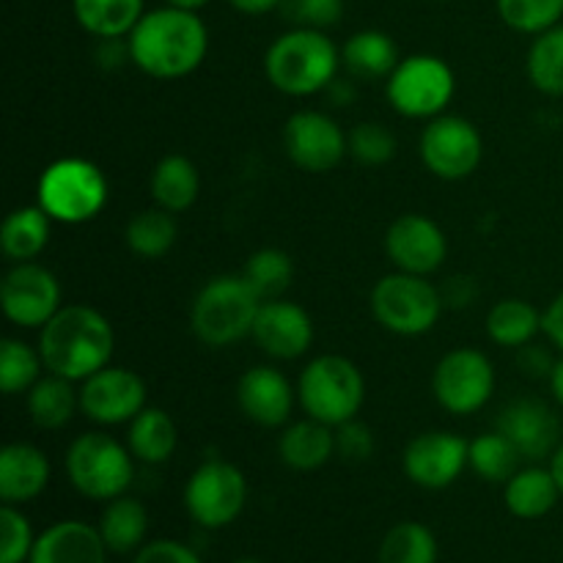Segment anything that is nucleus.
I'll return each instance as SVG.
<instances>
[{
  "label": "nucleus",
  "instance_id": "f257e3e1",
  "mask_svg": "<svg viewBox=\"0 0 563 563\" xmlns=\"http://www.w3.org/2000/svg\"><path fill=\"white\" fill-rule=\"evenodd\" d=\"M126 42L132 64L154 80H179L192 75L209 53L207 22L198 11L168 3L146 11Z\"/></svg>",
  "mask_w": 563,
  "mask_h": 563
},
{
  "label": "nucleus",
  "instance_id": "f03ea898",
  "mask_svg": "<svg viewBox=\"0 0 563 563\" xmlns=\"http://www.w3.org/2000/svg\"><path fill=\"white\" fill-rule=\"evenodd\" d=\"M38 352L49 374L82 383L113 361V324L97 308L69 302L38 330Z\"/></svg>",
  "mask_w": 563,
  "mask_h": 563
},
{
  "label": "nucleus",
  "instance_id": "7ed1b4c3",
  "mask_svg": "<svg viewBox=\"0 0 563 563\" xmlns=\"http://www.w3.org/2000/svg\"><path fill=\"white\" fill-rule=\"evenodd\" d=\"M341 69V49L317 27H291L264 53V75L286 97H313L333 86Z\"/></svg>",
  "mask_w": 563,
  "mask_h": 563
},
{
  "label": "nucleus",
  "instance_id": "20e7f679",
  "mask_svg": "<svg viewBox=\"0 0 563 563\" xmlns=\"http://www.w3.org/2000/svg\"><path fill=\"white\" fill-rule=\"evenodd\" d=\"M262 297L245 280V275H218L207 280L192 297L190 330L201 344L212 350L240 344L253 333Z\"/></svg>",
  "mask_w": 563,
  "mask_h": 563
},
{
  "label": "nucleus",
  "instance_id": "39448f33",
  "mask_svg": "<svg viewBox=\"0 0 563 563\" xmlns=\"http://www.w3.org/2000/svg\"><path fill=\"white\" fill-rule=\"evenodd\" d=\"M110 198L104 170L86 157H60L42 170L36 203L64 225H82L97 218Z\"/></svg>",
  "mask_w": 563,
  "mask_h": 563
},
{
  "label": "nucleus",
  "instance_id": "423d86ee",
  "mask_svg": "<svg viewBox=\"0 0 563 563\" xmlns=\"http://www.w3.org/2000/svg\"><path fill=\"white\" fill-rule=\"evenodd\" d=\"M297 401L308 418H317L335 429L357 418L366 401V379L350 357L319 355L300 372Z\"/></svg>",
  "mask_w": 563,
  "mask_h": 563
},
{
  "label": "nucleus",
  "instance_id": "0eeeda50",
  "mask_svg": "<svg viewBox=\"0 0 563 563\" xmlns=\"http://www.w3.org/2000/svg\"><path fill=\"white\" fill-rule=\"evenodd\" d=\"M368 306L379 328L401 339H416L432 333L443 317L445 300L443 291L423 275L394 269L374 284Z\"/></svg>",
  "mask_w": 563,
  "mask_h": 563
},
{
  "label": "nucleus",
  "instance_id": "6e6552de",
  "mask_svg": "<svg viewBox=\"0 0 563 563\" xmlns=\"http://www.w3.org/2000/svg\"><path fill=\"white\" fill-rule=\"evenodd\" d=\"M66 476L71 487L88 500L121 498L135 478V456L104 432H86L75 438L66 451Z\"/></svg>",
  "mask_w": 563,
  "mask_h": 563
},
{
  "label": "nucleus",
  "instance_id": "1a4fd4ad",
  "mask_svg": "<svg viewBox=\"0 0 563 563\" xmlns=\"http://www.w3.org/2000/svg\"><path fill=\"white\" fill-rule=\"evenodd\" d=\"M456 93L454 69L440 55L418 53L399 60L385 80L388 104L405 119H438Z\"/></svg>",
  "mask_w": 563,
  "mask_h": 563
},
{
  "label": "nucleus",
  "instance_id": "9d476101",
  "mask_svg": "<svg viewBox=\"0 0 563 563\" xmlns=\"http://www.w3.org/2000/svg\"><path fill=\"white\" fill-rule=\"evenodd\" d=\"M495 366L476 346L445 352L432 372L434 401L451 416H473L484 410L495 394Z\"/></svg>",
  "mask_w": 563,
  "mask_h": 563
},
{
  "label": "nucleus",
  "instance_id": "9b49d317",
  "mask_svg": "<svg viewBox=\"0 0 563 563\" xmlns=\"http://www.w3.org/2000/svg\"><path fill=\"white\" fill-rule=\"evenodd\" d=\"M247 504V478L225 460H207L190 473L185 484V509L196 526L225 528L242 515Z\"/></svg>",
  "mask_w": 563,
  "mask_h": 563
},
{
  "label": "nucleus",
  "instance_id": "f8f14e48",
  "mask_svg": "<svg viewBox=\"0 0 563 563\" xmlns=\"http://www.w3.org/2000/svg\"><path fill=\"white\" fill-rule=\"evenodd\" d=\"M423 165L443 181H462L478 170L484 159V137L471 119L443 113L421 132Z\"/></svg>",
  "mask_w": 563,
  "mask_h": 563
},
{
  "label": "nucleus",
  "instance_id": "ddd939ff",
  "mask_svg": "<svg viewBox=\"0 0 563 563\" xmlns=\"http://www.w3.org/2000/svg\"><path fill=\"white\" fill-rule=\"evenodd\" d=\"M0 308L16 328L42 330L64 308L58 278L38 262L14 264L0 284Z\"/></svg>",
  "mask_w": 563,
  "mask_h": 563
},
{
  "label": "nucleus",
  "instance_id": "4468645a",
  "mask_svg": "<svg viewBox=\"0 0 563 563\" xmlns=\"http://www.w3.org/2000/svg\"><path fill=\"white\" fill-rule=\"evenodd\" d=\"M284 152L306 174H328L350 154V135L322 110H297L284 124Z\"/></svg>",
  "mask_w": 563,
  "mask_h": 563
},
{
  "label": "nucleus",
  "instance_id": "2eb2a0df",
  "mask_svg": "<svg viewBox=\"0 0 563 563\" xmlns=\"http://www.w3.org/2000/svg\"><path fill=\"white\" fill-rule=\"evenodd\" d=\"M146 405V383L124 366H104L80 383V412L99 427L130 423Z\"/></svg>",
  "mask_w": 563,
  "mask_h": 563
},
{
  "label": "nucleus",
  "instance_id": "dca6fc26",
  "mask_svg": "<svg viewBox=\"0 0 563 563\" xmlns=\"http://www.w3.org/2000/svg\"><path fill=\"white\" fill-rule=\"evenodd\" d=\"M385 256L399 273L429 278L449 258V236L429 214L405 212L385 231Z\"/></svg>",
  "mask_w": 563,
  "mask_h": 563
},
{
  "label": "nucleus",
  "instance_id": "f3484780",
  "mask_svg": "<svg viewBox=\"0 0 563 563\" xmlns=\"http://www.w3.org/2000/svg\"><path fill=\"white\" fill-rule=\"evenodd\" d=\"M471 443L454 432H423L405 449V476L416 487L445 489L465 473Z\"/></svg>",
  "mask_w": 563,
  "mask_h": 563
},
{
  "label": "nucleus",
  "instance_id": "a211bd4d",
  "mask_svg": "<svg viewBox=\"0 0 563 563\" xmlns=\"http://www.w3.org/2000/svg\"><path fill=\"white\" fill-rule=\"evenodd\" d=\"M495 429L517 449V454L528 462H542L555 454L561 445V421L553 407L542 399H522L509 401L500 410Z\"/></svg>",
  "mask_w": 563,
  "mask_h": 563
},
{
  "label": "nucleus",
  "instance_id": "6ab92c4d",
  "mask_svg": "<svg viewBox=\"0 0 563 563\" xmlns=\"http://www.w3.org/2000/svg\"><path fill=\"white\" fill-rule=\"evenodd\" d=\"M251 339L273 361H297L313 344V319L300 302L284 297L264 300Z\"/></svg>",
  "mask_w": 563,
  "mask_h": 563
},
{
  "label": "nucleus",
  "instance_id": "aec40b11",
  "mask_svg": "<svg viewBox=\"0 0 563 563\" xmlns=\"http://www.w3.org/2000/svg\"><path fill=\"white\" fill-rule=\"evenodd\" d=\"M297 388L280 368L253 366L236 383V405L242 416L264 429H280L295 410Z\"/></svg>",
  "mask_w": 563,
  "mask_h": 563
},
{
  "label": "nucleus",
  "instance_id": "412c9836",
  "mask_svg": "<svg viewBox=\"0 0 563 563\" xmlns=\"http://www.w3.org/2000/svg\"><path fill=\"white\" fill-rule=\"evenodd\" d=\"M108 544L97 526L60 520L38 533L27 563H108Z\"/></svg>",
  "mask_w": 563,
  "mask_h": 563
},
{
  "label": "nucleus",
  "instance_id": "4be33fe9",
  "mask_svg": "<svg viewBox=\"0 0 563 563\" xmlns=\"http://www.w3.org/2000/svg\"><path fill=\"white\" fill-rule=\"evenodd\" d=\"M49 484V460L33 443H9L0 451V498L9 506L36 500Z\"/></svg>",
  "mask_w": 563,
  "mask_h": 563
},
{
  "label": "nucleus",
  "instance_id": "5701e85b",
  "mask_svg": "<svg viewBox=\"0 0 563 563\" xmlns=\"http://www.w3.org/2000/svg\"><path fill=\"white\" fill-rule=\"evenodd\" d=\"M335 454V429L317 418L286 423L278 438V456L297 473L319 471Z\"/></svg>",
  "mask_w": 563,
  "mask_h": 563
},
{
  "label": "nucleus",
  "instance_id": "b1692460",
  "mask_svg": "<svg viewBox=\"0 0 563 563\" xmlns=\"http://www.w3.org/2000/svg\"><path fill=\"white\" fill-rule=\"evenodd\" d=\"M179 445V427L163 407H143L126 423V449L143 465H165Z\"/></svg>",
  "mask_w": 563,
  "mask_h": 563
},
{
  "label": "nucleus",
  "instance_id": "393cba45",
  "mask_svg": "<svg viewBox=\"0 0 563 563\" xmlns=\"http://www.w3.org/2000/svg\"><path fill=\"white\" fill-rule=\"evenodd\" d=\"M148 192L154 198V207H163L174 214L187 212L201 196V174L185 154H165L154 165Z\"/></svg>",
  "mask_w": 563,
  "mask_h": 563
},
{
  "label": "nucleus",
  "instance_id": "a878e982",
  "mask_svg": "<svg viewBox=\"0 0 563 563\" xmlns=\"http://www.w3.org/2000/svg\"><path fill=\"white\" fill-rule=\"evenodd\" d=\"M399 60V47L394 38L374 27L352 33L341 47V66L357 80H388Z\"/></svg>",
  "mask_w": 563,
  "mask_h": 563
},
{
  "label": "nucleus",
  "instance_id": "bb28decb",
  "mask_svg": "<svg viewBox=\"0 0 563 563\" xmlns=\"http://www.w3.org/2000/svg\"><path fill=\"white\" fill-rule=\"evenodd\" d=\"M53 223L55 220L38 203L14 209L0 229V251L11 264L36 262V256H42L49 245Z\"/></svg>",
  "mask_w": 563,
  "mask_h": 563
},
{
  "label": "nucleus",
  "instance_id": "cd10ccee",
  "mask_svg": "<svg viewBox=\"0 0 563 563\" xmlns=\"http://www.w3.org/2000/svg\"><path fill=\"white\" fill-rule=\"evenodd\" d=\"M27 416L33 427L44 432H58L80 412V388L58 374H44L36 385L25 394Z\"/></svg>",
  "mask_w": 563,
  "mask_h": 563
},
{
  "label": "nucleus",
  "instance_id": "c85d7f7f",
  "mask_svg": "<svg viewBox=\"0 0 563 563\" xmlns=\"http://www.w3.org/2000/svg\"><path fill=\"white\" fill-rule=\"evenodd\" d=\"M561 498V487L550 467H522L506 482V509L520 520H542L555 509Z\"/></svg>",
  "mask_w": 563,
  "mask_h": 563
},
{
  "label": "nucleus",
  "instance_id": "c756f323",
  "mask_svg": "<svg viewBox=\"0 0 563 563\" xmlns=\"http://www.w3.org/2000/svg\"><path fill=\"white\" fill-rule=\"evenodd\" d=\"M77 25L93 38H126L146 14V0H71Z\"/></svg>",
  "mask_w": 563,
  "mask_h": 563
},
{
  "label": "nucleus",
  "instance_id": "7c9ffc66",
  "mask_svg": "<svg viewBox=\"0 0 563 563\" xmlns=\"http://www.w3.org/2000/svg\"><path fill=\"white\" fill-rule=\"evenodd\" d=\"M97 528L110 553H137L143 548V542H146L148 511L141 500L130 498V495H121V498H113L104 504Z\"/></svg>",
  "mask_w": 563,
  "mask_h": 563
},
{
  "label": "nucleus",
  "instance_id": "2f4dec72",
  "mask_svg": "<svg viewBox=\"0 0 563 563\" xmlns=\"http://www.w3.org/2000/svg\"><path fill=\"white\" fill-rule=\"evenodd\" d=\"M542 333V311L522 297L498 300L487 313V335L498 346L522 350Z\"/></svg>",
  "mask_w": 563,
  "mask_h": 563
},
{
  "label": "nucleus",
  "instance_id": "473e14b6",
  "mask_svg": "<svg viewBox=\"0 0 563 563\" xmlns=\"http://www.w3.org/2000/svg\"><path fill=\"white\" fill-rule=\"evenodd\" d=\"M179 240V223L176 214L163 207L141 209L132 214L124 225V242L135 256L141 258H163L174 251Z\"/></svg>",
  "mask_w": 563,
  "mask_h": 563
},
{
  "label": "nucleus",
  "instance_id": "72a5a7b5",
  "mask_svg": "<svg viewBox=\"0 0 563 563\" xmlns=\"http://www.w3.org/2000/svg\"><path fill=\"white\" fill-rule=\"evenodd\" d=\"M528 80L548 97H563V22L533 36L526 58Z\"/></svg>",
  "mask_w": 563,
  "mask_h": 563
},
{
  "label": "nucleus",
  "instance_id": "f704fd0d",
  "mask_svg": "<svg viewBox=\"0 0 563 563\" xmlns=\"http://www.w3.org/2000/svg\"><path fill=\"white\" fill-rule=\"evenodd\" d=\"M42 352L20 339L0 341V390L5 396H22L42 379Z\"/></svg>",
  "mask_w": 563,
  "mask_h": 563
},
{
  "label": "nucleus",
  "instance_id": "c9c22d12",
  "mask_svg": "<svg viewBox=\"0 0 563 563\" xmlns=\"http://www.w3.org/2000/svg\"><path fill=\"white\" fill-rule=\"evenodd\" d=\"M438 539L423 522H399L379 544V563H438Z\"/></svg>",
  "mask_w": 563,
  "mask_h": 563
},
{
  "label": "nucleus",
  "instance_id": "e433bc0d",
  "mask_svg": "<svg viewBox=\"0 0 563 563\" xmlns=\"http://www.w3.org/2000/svg\"><path fill=\"white\" fill-rule=\"evenodd\" d=\"M522 456L517 454L515 445L495 429L489 434H478L471 440V456H467V467L476 473L478 478L493 484H506L517 473Z\"/></svg>",
  "mask_w": 563,
  "mask_h": 563
},
{
  "label": "nucleus",
  "instance_id": "4c0bfd02",
  "mask_svg": "<svg viewBox=\"0 0 563 563\" xmlns=\"http://www.w3.org/2000/svg\"><path fill=\"white\" fill-rule=\"evenodd\" d=\"M242 275L262 300H275V297H284V291L295 280V262L280 247H262V251L251 253Z\"/></svg>",
  "mask_w": 563,
  "mask_h": 563
},
{
  "label": "nucleus",
  "instance_id": "58836bf2",
  "mask_svg": "<svg viewBox=\"0 0 563 563\" xmlns=\"http://www.w3.org/2000/svg\"><path fill=\"white\" fill-rule=\"evenodd\" d=\"M495 9L506 27L526 36H539L561 25L563 0H495Z\"/></svg>",
  "mask_w": 563,
  "mask_h": 563
},
{
  "label": "nucleus",
  "instance_id": "ea45409f",
  "mask_svg": "<svg viewBox=\"0 0 563 563\" xmlns=\"http://www.w3.org/2000/svg\"><path fill=\"white\" fill-rule=\"evenodd\" d=\"M396 148H399V141L379 121H361L350 132V154L361 165H368V168L388 165L396 157Z\"/></svg>",
  "mask_w": 563,
  "mask_h": 563
},
{
  "label": "nucleus",
  "instance_id": "a19ab883",
  "mask_svg": "<svg viewBox=\"0 0 563 563\" xmlns=\"http://www.w3.org/2000/svg\"><path fill=\"white\" fill-rule=\"evenodd\" d=\"M33 544H36V537H33L27 517L16 506L3 504L0 509V563H25L31 559Z\"/></svg>",
  "mask_w": 563,
  "mask_h": 563
},
{
  "label": "nucleus",
  "instance_id": "79ce46f5",
  "mask_svg": "<svg viewBox=\"0 0 563 563\" xmlns=\"http://www.w3.org/2000/svg\"><path fill=\"white\" fill-rule=\"evenodd\" d=\"M284 11L295 25L328 31L344 16V0H286Z\"/></svg>",
  "mask_w": 563,
  "mask_h": 563
},
{
  "label": "nucleus",
  "instance_id": "37998d69",
  "mask_svg": "<svg viewBox=\"0 0 563 563\" xmlns=\"http://www.w3.org/2000/svg\"><path fill=\"white\" fill-rule=\"evenodd\" d=\"M374 449H377V440H374L368 423L352 418V421L335 427V454H341L344 460L366 462L374 454Z\"/></svg>",
  "mask_w": 563,
  "mask_h": 563
},
{
  "label": "nucleus",
  "instance_id": "c03bdc74",
  "mask_svg": "<svg viewBox=\"0 0 563 563\" xmlns=\"http://www.w3.org/2000/svg\"><path fill=\"white\" fill-rule=\"evenodd\" d=\"M132 563H203L198 553L187 544L176 542V539H154V542L143 544L135 553Z\"/></svg>",
  "mask_w": 563,
  "mask_h": 563
},
{
  "label": "nucleus",
  "instance_id": "a18cd8bd",
  "mask_svg": "<svg viewBox=\"0 0 563 563\" xmlns=\"http://www.w3.org/2000/svg\"><path fill=\"white\" fill-rule=\"evenodd\" d=\"M542 333L548 335L550 344L563 355V289L550 300L542 311Z\"/></svg>",
  "mask_w": 563,
  "mask_h": 563
},
{
  "label": "nucleus",
  "instance_id": "49530a36",
  "mask_svg": "<svg viewBox=\"0 0 563 563\" xmlns=\"http://www.w3.org/2000/svg\"><path fill=\"white\" fill-rule=\"evenodd\" d=\"M440 291H443L445 306L467 308L473 302V297H476V284H473V278H467V275H454Z\"/></svg>",
  "mask_w": 563,
  "mask_h": 563
},
{
  "label": "nucleus",
  "instance_id": "de8ad7c7",
  "mask_svg": "<svg viewBox=\"0 0 563 563\" xmlns=\"http://www.w3.org/2000/svg\"><path fill=\"white\" fill-rule=\"evenodd\" d=\"M520 366H522V372L531 374V377H550L555 361H550V357L544 355L539 346L528 344L520 350Z\"/></svg>",
  "mask_w": 563,
  "mask_h": 563
},
{
  "label": "nucleus",
  "instance_id": "09e8293b",
  "mask_svg": "<svg viewBox=\"0 0 563 563\" xmlns=\"http://www.w3.org/2000/svg\"><path fill=\"white\" fill-rule=\"evenodd\" d=\"M225 3H229L234 11H240V14L262 16V14H269V11L280 9L286 0H225Z\"/></svg>",
  "mask_w": 563,
  "mask_h": 563
},
{
  "label": "nucleus",
  "instance_id": "8fccbe9b",
  "mask_svg": "<svg viewBox=\"0 0 563 563\" xmlns=\"http://www.w3.org/2000/svg\"><path fill=\"white\" fill-rule=\"evenodd\" d=\"M550 390H553V399L555 405L563 407V355L555 361L553 372H550Z\"/></svg>",
  "mask_w": 563,
  "mask_h": 563
},
{
  "label": "nucleus",
  "instance_id": "3c124183",
  "mask_svg": "<svg viewBox=\"0 0 563 563\" xmlns=\"http://www.w3.org/2000/svg\"><path fill=\"white\" fill-rule=\"evenodd\" d=\"M550 471H553L555 482H559V487H561V495H563V440H561V445H559V449H555V454L550 456Z\"/></svg>",
  "mask_w": 563,
  "mask_h": 563
},
{
  "label": "nucleus",
  "instance_id": "603ef678",
  "mask_svg": "<svg viewBox=\"0 0 563 563\" xmlns=\"http://www.w3.org/2000/svg\"><path fill=\"white\" fill-rule=\"evenodd\" d=\"M168 5H176V9H187V11H201L203 5L212 3V0H165Z\"/></svg>",
  "mask_w": 563,
  "mask_h": 563
},
{
  "label": "nucleus",
  "instance_id": "864d4df0",
  "mask_svg": "<svg viewBox=\"0 0 563 563\" xmlns=\"http://www.w3.org/2000/svg\"><path fill=\"white\" fill-rule=\"evenodd\" d=\"M234 563H262V561H256V559H236Z\"/></svg>",
  "mask_w": 563,
  "mask_h": 563
}]
</instances>
